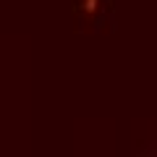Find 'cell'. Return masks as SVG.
Returning <instances> with one entry per match:
<instances>
[{"label": "cell", "instance_id": "1", "mask_svg": "<svg viewBox=\"0 0 157 157\" xmlns=\"http://www.w3.org/2000/svg\"><path fill=\"white\" fill-rule=\"evenodd\" d=\"M94 6H97V0H86V11H94Z\"/></svg>", "mask_w": 157, "mask_h": 157}]
</instances>
